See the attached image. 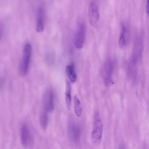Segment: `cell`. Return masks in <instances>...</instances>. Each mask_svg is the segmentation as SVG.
<instances>
[{"instance_id":"obj_1","label":"cell","mask_w":149,"mask_h":149,"mask_svg":"<svg viewBox=\"0 0 149 149\" xmlns=\"http://www.w3.org/2000/svg\"><path fill=\"white\" fill-rule=\"evenodd\" d=\"M31 52V45L29 43L25 44L24 47L22 57L19 67V73L21 76H25L28 72Z\"/></svg>"},{"instance_id":"obj_2","label":"cell","mask_w":149,"mask_h":149,"mask_svg":"<svg viewBox=\"0 0 149 149\" xmlns=\"http://www.w3.org/2000/svg\"><path fill=\"white\" fill-rule=\"evenodd\" d=\"M103 131V125L99 114L96 112L94 116L93 129L92 133V140L93 143L99 145L102 139Z\"/></svg>"},{"instance_id":"obj_3","label":"cell","mask_w":149,"mask_h":149,"mask_svg":"<svg viewBox=\"0 0 149 149\" xmlns=\"http://www.w3.org/2000/svg\"><path fill=\"white\" fill-rule=\"evenodd\" d=\"M86 33V26L84 22L78 21L74 37V44L76 47L81 49L84 44Z\"/></svg>"},{"instance_id":"obj_4","label":"cell","mask_w":149,"mask_h":149,"mask_svg":"<svg viewBox=\"0 0 149 149\" xmlns=\"http://www.w3.org/2000/svg\"><path fill=\"white\" fill-rule=\"evenodd\" d=\"M20 139L22 145L25 147H30L33 144V138L30 130L26 125H22L20 130Z\"/></svg>"},{"instance_id":"obj_5","label":"cell","mask_w":149,"mask_h":149,"mask_svg":"<svg viewBox=\"0 0 149 149\" xmlns=\"http://www.w3.org/2000/svg\"><path fill=\"white\" fill-rule=\"evenodd\" d=\"M88 16L91 25L94 27L97 26L99 19V13L98 7L94 2L91 3L89 5Z\"/></svg>"},{"instance_id":"obj_6","label":"cell","mask_w":149,"mask_h":149,"mask_svg":"<svg viewBox=\"0 0 149 149\" xmlns=\"http://www.w3.org/2000/svg\"><path fill=\"white\" fill-rule=\"evenodd\" d=\"M43 103L44 108L47 112H51L54 110V95L52 90H48L45 93Z\"/></svg>"},{"instance_id":"obj_7","label":"cell","mask_w":149,"mask_h":149,"mask_svg":"<svg viewBox=\"0 0 149 149\" xmlns=\"http://www.w3.org/2000/svg\"><path fill=\"white\" fill-rule=\"evenodd\" d=\"M113 65L112 61L109 60L106 63L104 69L103 80L105 85L107 87L110 86L112 83V73Z\"/></svg>"},{"instance_id":"obj_8","label":"cell","mask_w":149,"mask_h":149,"mask_svg":"<svg viewBox=\"0 0 149 149\" xmlns=\"http://www.w3.org/2000/svg\"><path fill=\"white\" fill-rule=\"evenodd\" d=\"M44 13L43 9L41 7L38 8L36 23V31L41 32L44 30Z\"/></svg>"},{"instance_id":"obj_9","label":"cell","mask_w":149,"mask_h":149,"mask_svg":"<svg viewBox=\"0 0 149 149\" xmlns=\"http://www.w3.org/2000/svg\"><path fill=\"white\" fill-rule=\"evenodd\" d=\"M65 72L71 82L73 83L76 81L77 77L73 64L68 65L66 67Z\"/></svg>"},{"instance_id":"obj_10","label":"cell","mask_w":149,"mask_h":149,"mask_svg":"<svg viewBox=\"0 0 149 149\" xmlns=\"http://www.w3.org/2000/svg\"><path fill=\"white\" fill-rule=\"evenodd\" d=\"M71 87L70 83L67 80L66 81V89L65 100L66 107L67 109H70L71 97Z\"/></svg>"},{"instance_id":"obj_11","label":"cell","mask_w":149,"mask_h":149,"mask_svg":"<svg viewBox=\"0 0 149 149\" xmlns=\"http://www.w3.org/2000/svg\"><path fill=\"white\" fill-rule=\"evenodd\" d=\"M74 109L75 114L78 117L81 115L82 108L80 102L76 95L74 97Z\"/></svg>"},{"instance_id":"obj_12","label":"cell","mask_w":149,"mask_h":149,"mask_svg":"<svg viewBox=\"0 0 149 149\" xmlns=\"http://www.w3.org/2000/svg\"><path fill=\"white\" fill-rule=\"evenodd\" d=\"M125 29L123 24H121V28L119 41V45L120 48H123L125 45V41L124 37Z\"/></svg>"},{"instance_id":"obj_13","label":"cell","mask_w":149,"mask_h":149,"mask_svg":"<svg viewBox=\"0 0 149 149\" xmlns=\"http://www.w3.org/2000/svg\"><path fill=\"white\" fill-rule=\"evenodd\" d=\"M40 122L42 129H46L48 124V117L46 112H42L41 113L40 117Z\"/></svg>"},{"instance_id":"obj_14","label":"cell","mask_w":149,"mask_h":149,"mask_svg":"<svg viewBox=\"0 0 149 149\" xmlns=\"http://www.w3.org/2000/svg\"><path fill=\"white\" fill-rule=\"evenodd\" d=\"M146 11L147 15L149 16V0H147V1Z\"/></svg>"}]
</instances>
